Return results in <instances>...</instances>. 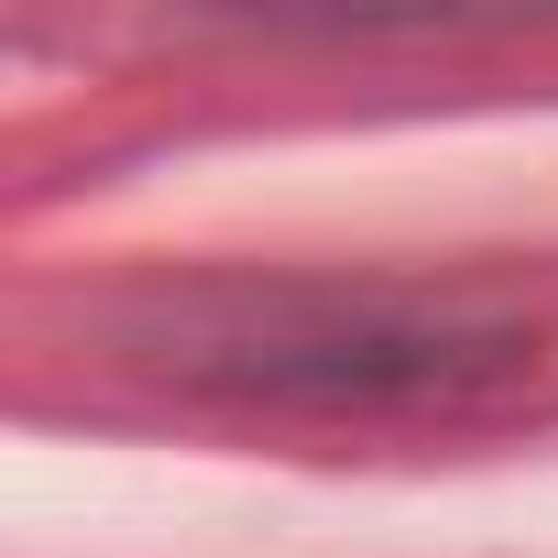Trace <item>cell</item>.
<instances>
[{
    "label": "cell",
    "instance_id": "1",
    "mask_svg": "<svg viewBox=\"0 0 558 558\" xmlns=\"http://www.w3.org/2000/svg\"><path fill=\"white\" fill-rule=\"evenodd\" d=\"M165 362L197 395L230 405H274V416H471L493 395H514L536 373V340L514 318L482 307H427V296H384V286H263V296H219L197 307Z\"/></svg>",
    "mask_w": 558,
    "mask_h": 558
}]
</instances>
